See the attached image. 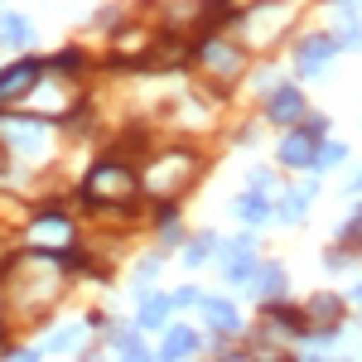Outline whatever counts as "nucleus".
Listing matches in <instances>:
<instances>
[{"label": "nucleus", "instance_id": "1", "mask_svg": "<svg viewBox=\"0 0 362 362\" xmlns=\"http://www.w3.org/2000/svg\"><path fill=\"white\" fill-rule=\"evenodd\" d=\"M136 194V179H131V169L116 165V160H102V165L87 174V203L97 208V203H126V198Z\"/></svg>", "mask_w": 362, "mask_h": 362}, {"label": "nucleus", "instance_id": "2", "mask_svg": "<svg viewBox=\"0 0 362 362\" xmlns=\"http://www.w3.org/2000/svg\"><path fill=\"white\" fill-rule=\"evenodd\" d=\"M189 174H194V155L155 160V165H150V174H145V189H150V194H169V189H179Z\"/></svg>", "mask_w": 362, "mask_h": 362}, {"label": "nucleus", "instance_id": "3", "mask_svg": "<svg viewBox=\"0 0 362 362\" xmlns=\"http://www.w3.org/2000/svg\"><path fill=\"white\" fill-rule=\"evenodd\" d=\"M334 39L329 34H314V39H305L300 44V78H319L324 68H329V58H334Z\"/></svg>", "mask_w": 362, "mask_h": 362}, {"label": "nucleus", "instance_id": "4", "mask_svg": "<svg viewBox=\"0 0 362 362\" xmlns=\"http://www.w3.org/2000/svg\"><path fill=\"white\" fill-rule=\"evenodd\" d=\"M39 73H44V63H15V68H5L0 73V102H10V97H25L29 87L39 83Z\"/></svg>", "mask_w": 362, "mask_h": 362}, {"label": "nucleus", "instance_id": "5", "mask_svg": "<svg viewBox=\"0 0 362 362\" xmlns=\"http://www.w3.org/2000/svg\"><path fill=\"white\" fill-rule=\"evenodd\" d=\"M266 116H271L276 126H295V121L305 116V97H300L295 87H280V92H271V102H266Z\"/></svg>", "mask_w": 362, "mask_h": 362}, {"label": "nucleus", "instance_id": "6", "mask_svg": "<svg viewBox=\"0 0 362 362\" xmlns=\"http://www.w3.org/2000/svg\"><path fill=\"white\" fill-rule=\"evenodd\" d=\"M314 150H319V140L309 136V131H290V136L280 140V165L305 169V165H314Z\"/></svg>", "mask_w": 362, "mask_h": 362}, {"label": "nucleus", "instance_id": "7", "mask_svg": "<svg viewBox=\"0 0 362 362\" xmlns=\"http://www.w3.org/2000/svg\"><path fill=\"white\" fill-rule=\"evenodd\" d=\"M223 266H227V280H232V285H247V280L256 276V261H251V237H237V242L227 247Z\"/></svg>", "mask_w": 362, "mask_h": 362}, {"label": "nucleus", "instance_id": "8", "mask_svg": "<svg viewBox=\"0 0 362 362\" xmlns=\"http://www.w3.org/2000/svg\"><path fill=\"white\" fill-rule=\"evenodd\" d=\"M198 54L213 63V73H218V78H232V73H237V63H242V49H237V44H223V39H208Z\"/></svg>", "mask_w": 362, "mask_h": 362}, {"label": "nucleus", "instance_id": "9", "mask_svg": "<svg viewBox=\"0 0 362 362\" xmlns=\"http://www.w3.org/2000/svg\"><path fill=\"white\" fill-rule=\"evenodd\" d=\"M198 353V334L194 329H165V343H160V362H184Z\"/></svg>", "mask_w": 362, "mask_h": 362}, {"label": "nucleus", "instance_id": "10", "mask_svg": "<svg viewBox=\"0 0 362 362\" xmlns=\"http://www.w3.org/2000/svg\"><path fill=\"white\" fill-rule=\"evenodd\" d=\"M203 319H208V329L213 334H237V309L227 305V300H203Z\"/></svg>", "mask_w": 362, "mask_h": 362}, {"label": "nucleus", "instance_id": "11", "mask_svg": "<svg viewBox=\"0 0 362 362\" xmlns=\"http://www.w3.org/2000/svg\"><path fill=\"white\" fill-rule=\"evenodd\" d=\"M29 39H34V25H29L25 15H5V20H0V44H15V49H20Z\"/></svg>", "mask_w": 362, "mask_h": 362}, {"label": "nucleus", "instance_id": "12", "mask_svg": "<svg viewBox=\"0 0 362 362\" xmlns=\"http://www.w3.org/2000/svg\"><path fill=\"white\" fill-rule=\"evenodd\" d=\"M10 145L20 155H39L44 150V126H10Z\"/></svg>", "mask_w": 362, "mask_h": 362}, {"label": "nucleus", "instance_id": "13", "mask_svg": "<svg viewBox=\"0 0 362 362\" xmlns=\"http://www.w3.org/2000/svg\"><path fill=\"white\" fill-rule=\"evenodd\" d=\"M34 237H39V242H68V237H73V227H68V218L49 213V218H39V223H34Z\"/></svg>", "mask_w": 362, "mask_h": 362}, {"label": "nucleus", "instance_id": "14", "mask_svg": "<svg viewBox=\"0 0 362 362\" xmlns=\"http://www.w3.org/2000/svg\"><path fill=\"white\" fill-rule=\"evenodd\" d=\"M309 198H314V189H290V198L280 203V218H285V223H300L309 213Z\"/></svg>", "mask_w": 362, "mask_h": 362}, {"label": "nucleus", "instance_id": "15", "mask_svg": "<svg viewBox=\"0 0 362 362\" xmlns=\"http://www.w3.org/2000/svg\"><path fill=\"white\" fill-rule=\"evenodd\" d=\"M338 314H343V300H334V295H319V300L309 305V319H314V324H338Z\"/></svg>", "mask_w": 362, "mask_h": 362}, {"label": "nucleus", "instance_id": "16", "mask_svg": "<svg viewBox=\"0 0 362 362\" xmlns=\"http://www.w3.org/2000/svg\"><path fill=\"white\" fill-rule=\"evenodd\" d=\"M169 309H174V300H160V295H155V300H145V309H140V324H145V329H160V324L169 319Z\"/></svg>", "mask_w": 362, "mask_h": 362}, {"label": "nucleus", "instance_id": "17", "mask_svg": "<svg viewBox=\"0 0 362 362\" xmlns=\"http://www.w3.org/2000/svg\"><path fill=\"white\" fill-rule=\"evenodd\" d=\"M237 218H247V223H266V198H261V194L237 198Z\"/></svg>", "mask_w": 362, "mask_h": 362}, {"label": "nucleus", "instance_id": "18", "mask_svg": "<svg viewBox=\"0 0 362 362\" xmlns=\"http://www.w3.org/2000/svg\"><path fill=\"white\" fill-rule=\"evenodd\" d=\"M343 155H348L343 145H319V150H314V169H338Z\"/></svg>", "mask_w": 362, "mask_h": 362}, {"label": "nucleus", "instance_id": "19", "mask_svg": "<svg viewBox=\"0 0 362 362\" xmlns=\"http://www.w3.org/2000/svg\"><path fill=\"white\" fill-rule=\"evenodd\" d=\"M271 319H276L280 329H290V334H300V329H305V319H300L290 305H271Z\"/></svg>", "mask_w": 362, "mask_h": 362}, {"label": "nucleus", "instance_id": "20", "mask_svg": "<svg viewBox=\"0 0 362 362\" xmlns=\"http://www.w3.org/2000/svg\"><path fill=\"white\" fill-rule=\"evenodd\" d=\"M78 338H83V324H68V329H58V334L49 338V348H54V353H68Z\"/></svg>", "mask_w": 362, "mask_h": 362}, {"label": "nucleus", "instance_id": "21", "mask_svg": "<svg viewBox=\"0 0 362 362\" xmlns=\"http://www.w3.org/2000/svg\"><path fill=\"white\" fill-rule=\"evenodd\" d=\"M280 290H285L280 266H261V295H280Z\"/></svg>", "mask_w": 362, "mask_h": 362}, {"label": "nucleus", "instance_id": "22", "mask_svg": "<svg viewBox=\"0 0 362 362\" xmlns=\"http://www.w3.org/2000/svg\"><path fill=\"white\" fill-rule=\"evenodd\" d=\"M213 251H218V242H213V237H203V242H194V247H189V266H198V261H208Z\"/></svg>", "mask_w": 362, "mask_h": 362}, {"label": "nucleus", "instance_id": "23", "mask_svg": "<svg viewBox=\"0 0 362 362\" xmlns=\"http://www.w3.org/2000/svg\"><path fill=\"white\" fill-rule=\"evenodd\" d=\"M10 362H39V353H10Z\"/></svg>", "mask_w": 362, "mask_h": 362}, {"label": "nucleus", "instance_id": "24", "mask_svg": "<svg viewBox=\"0 0 362 362\" xmlns=\"http://www.w3.org/2000/svg\"><path fill=\"white\" fill-rule=\"evenodd\" d=\"M358 189H362V169H358V174H353V194H358Z\"/></svg>", "mask_w": 362, "mask_h": 362}, {"label": "nucleus", "instance_id": "25", "mask_svg": "<svg viewBox=\"0 0 362 362\" xmlns=\"http://www.w3.org/2000/svg\"><path fill=\"white\" fill-rule=\"evenodd\" d=\"M223 362H247V353H232V358H223Z\"/></svg>", "mask_w": 362, "mask_h": 362}, {"label": "nucleus", "instance_id": "26", "mask_svg": "<svg viewBox=\"0 0 362 362\" xmlns=\"http://www.w3.org/2000/svg\"><path fill=\"white\" fill-rule=\"evenodd\" d=\"M353 300H358V305H362V285H358V290H353Z\"/></svg>", "mask_w": 362, "mask_h": 362}]
</instances>
